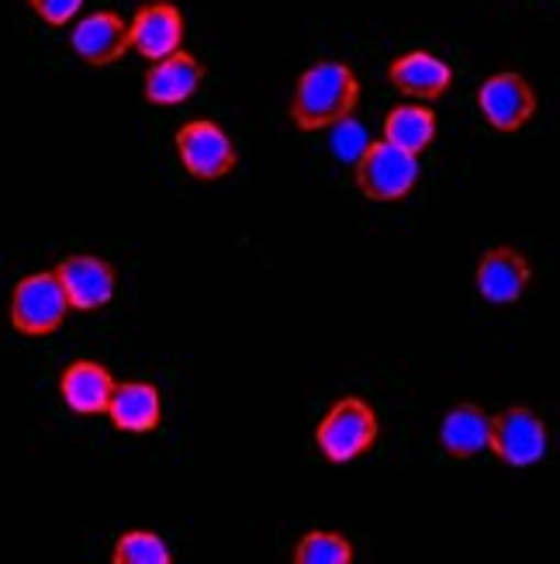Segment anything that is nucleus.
Instances as JSON below:
<instances>
[{"label":"nucleus","instance_id":"1","mask_svg":"<svg viewBox=\"0 0 560 564\" xmlns=\"http://www.w3.org/2000/svg\"><path fill=\"white\" fill-rule=\"evenodd\" d=\"M360 105V77L356 69L343 59H319L311 63L295 90H290L287 118L305 135L329 132L336 121H343Z\"/></svg>","mask_w":560,"mask_h":564},{"label":"nucleus","instance_id":"2","mask_svg":"<svg viewBox=\"0 0 560 564\" xmlns=\"http://www.w3.org/2000/svg\"><path fill=\"white\" fill-rule=\"evenodd\" d=\"M422 181V160L387 139H371L353 163V184L374 205H398L416 194Z\"/></svg>","mask_w":560,"mask_h":564},{"label":"nucleus","instance_id":"3","mask_svg":"<svg viewBox=\"0 0 560 564\" xmlns=\"http://www.w3.org/2000/svg\"><path fill=\"white\" fill-rule=\"evenodd\" d=\"M381 440V420L377 409L360 399V395H343L336 399L326 415L315 426V447L329 464H353L363 454H371Z\"/></svg>","mask_w":560,"mask_h":564},{"label":"nucleus","instance_id":"4","mask_svg":"<svg viewBox=\"0 0 560 564\" xmlns=\"http://www.w3.org/2000/svg\"><path fill=\"white\" fill-rule=\"evenodd\" d=\"M174 150H177V163L184 166V174L201 184L226 181L239 163L235 139L229 135L226 126H218L211 118L184 121L174 135Z\"/></svg>","mask_w":560,"mask_h":564},{"label":"nucleus","instance_id":"5","mask_svg":"<svg viewBox=\"0 0 560 564\" xmlns=\"http://www.w3.org/2000/svg\"><path fill=\"white\" fill-rule=\"evenodd\" d=\"M69 312L73 308L66 302V291L56 271H39V274L21 278L11 291V326L14 333L29 339L59 333L66 326Z\"/></svg>","mask_w":560,"mask_h":564},{"label":"nucleus","instance_id":"6","mask_svg":"<svg viewBox=\"0 0 560 564\" xmlns=\"http://www.w3.org/2000/svg\"><path fill=\"white\" fill-rule=\"evenodd\" d=\"M488 451L505 468H532L550 451V426L532 405H505L492 415Z\"/></svg>","mask_w":560,"mask_h":564},{"label":"nucleus","instance_id":"7","mask_svg":"<svg viewBox=\"0 0 560 564\" xmlns=\"http://www.w3.org/2000/svg\"><path fill=\"white\" fill-rule=\"evenodd\" d=\"M474 105L492 132L516 135L529 126L532 115H537V90H532V84L519 69H498L488 80H481Z\"/></svg>","mask_w":560,"mask_h":564},{"label":"nucleus","instance_id":"8","mask_svg":"<svg viewBox=\"0 0 560 564\" xmlns=\"http://www.w3.org/2000/svg\"><path fill=\"white\" fill-rule=\"evenodd\" d=\"M56 278L73 312H101L118 294V271L111 260L94 253H73L56 263Z\"/></svg>","mask_w":560,"mask_h":564},{"label":"nucleus","instance_id":"9","mask_svg":"<svg viewBox=\"0 0 560 564\" xmlns=\"http://www.w3.org/2000/svg\"><path fill=\"white\" fill-rule=\"evenodd\" d=\"M69 48L77 53L80 63L105 69L129 56V18L118 11H94V14H77L69 32Z\"/></svg>","mask_w":560,"mask_h":564},{"label":"nucleus","instance_id":"10","mask_svg":"<svg viewBox=\"0 0 560 564\" xmlns=\"http://www.w3.org/2000/svg\"><path fill=\"white\" fill-rule=\"evenodd\" d=\"M532 284V267L526 253L516 247H492L477 257L474 267V291L481 302L488 305H516L526 299V291Z\"/></svg>","mask_w":560,"mask_h":564},{"label":"nucleus","instance_id":"11","mask_svg":"<svg viewBox=\"0 0 560 564\" xmlns=\"http://www.w3.org/2000/svg\"><path fill=\"white\" fill-rule=\"evenodd\" d=\"M205 73H208L205 63L194 53H187V48L153 59L142 77V101L153 108H180L201 90Z\"/></svg>","mask_w":560,"mask_h":564},{"label":"nucleus","instance_id":"12","mask_svg":"<svg viewBox=\"0 0 560 564\" xmlns=\"http://www.w3.org/2000/svg\"><path fill=\"white\" fill-rule=\"evenodd\" d=\"M187 21L174 0H142L129 21V42L142 59H163L184 48Z\"/></svg>","mask_w":560,"mask_h":564},{"label":"nucleus","instance_id":"13","mask_svg":"<svg viewBox=\"0 0 560 564\" xmlns=\"http://www.w3.org/2000/svg\"><path fill=\"white\" fill-rule=\"evenodd\" d=\"M387 84L398 94L411 97V101L432 105V101H440V97H447V90L453 87V66L436 53H426V48H411V53H402L392 59V66H387Z\"/></svg>","mask_w":560,"mask_h":564},{"label":"nucleus","instance_id":"14","mask_svg":"<svg viewBox=\"0 0 560 564\" xmlns=\"http://www.w3.org/2000/svg\"><path fill=\"white\" fill-rule=\"evenodd\" d=\"M108 420L118 433L145 436L156 433L163 423V395L153 381H114L108 399Z\"/></svg>","mask_w":560,"mask_h":564},{"label":"nucleus","instance_id":"15","mask_svg":"<svg viewBox=\"0 0 560 564\" xmlns=\"http://www.w3.org/2000/svg\"><path fill=\"white\" fill-rule=\"evenodd\" d=\"M114 388V375L97 360H73L59 375V399L77 415H105Z\"/></svg>","mask_w":560,"mask_h":564},{"label":"nucleus","instance_id":"16","mask_svg":"<svg viewBox=\"0 0 560 564\" xmlns=\"http://www.w3.org/2000/svg\"><path fill=\"white\" fill-rule=\"evenodd\" d=\"M492 415L477 402H457L440 420V447L453 460H474L488 451Z\"/></svg>","mask_w":560,"mask_h":564},{"label":"nucleus","instance_id":"17","mask_svg":"<svg viewBox=\"0 0 560 564\" xmlns=\"http://www.w3.org/2000/svg\"><path fill=\"white\" fill-rule=\"evenodd\" d=\"M384 135L398 150L411 153V156H422L429 145L436 142V132H440V118H436L432 105H395L392 111L384 115Z\"/></svg>","mask_w":560,"mask_h":564},{"label":"nucleus","instance_id":"18","mask_svg":"<svg viewBox=\"0 0 560 564\" xmlns=\"http://www.w3.org/2000/svg\"><path fill=\"white\" fill-rule=\"evenodd\" d=\"M353 557V541L339 530H308L290 551L295 564H350Z\"/></svg>","mask_w":560,"mask_h":564},{"label":"nucleus","instance_id":"19","mask_svg":"<svg viewBox=\"0 0 560 564\" xmlns=\"http://www.w3.org/2000/svg\"><path fill=\"white\" fill-rule=\"evenodd\" d=\"M114 564H174V551L153 530H129L114 541Z\"/></svg>","mask_w":560,"mask_h":564},{"label":"nucleus","instance_id":"20","mask_svg":"<svg viewBox=\"0 0 560 564\" xmlns=\"http://www.w3.org/2000/svg\"><path fill=\"white\" fill-rule=\"evenodd\" d=\"M367 142H371L367 129H363L353 115L332 126V150L343 163H356V156L363 153V145H367Z\"/></svg>","mask_w":560,"mask_h":564},{"label":"nucleus","instance_id":"21","mask_svg":"<svg viewBox=\"0 0 560 564\" xmlns=\"http://www.w3.org/2000/svg\"><path fill=\"white\" fill-rule=\"evenodd\" d=\"M35 18L48 29H66V24L84 11V0H29Z\"/></svg>","mask_w":560,"mask_h":564}]
</instances>
